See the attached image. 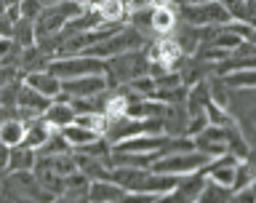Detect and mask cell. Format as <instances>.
Instances as JSON below:
<instances>
[{"instance_id":"cell-1","label":"cell","mask_w":256,"mask_h":203,"mask_svg":"<svg viewBox=\"0 0 256 203\" xmlns=\"http://www.w3.org/2000/svg\"><path fill=\"white\" fill-rule=\"evenodd\" d=\"M104 75H107L110 88L128 86L139 75H150L147 51H144V48H136V51H126V54H118V56L104 59Z\"/></svg>"},{"instance_id":"cell-2","label":"cell","mask_w":256,"mask_h":203,"mask_svg":"<svg viewBox=\"0 0 256 203\" xmlns=\"http://www.w3.org/2000/svg\"><path fill=\"white\" fill-rule=\"evenodd\" d=\"M211 163V155L198 147L192 150H182V152H168V155H160L155 160V171H163V174H195V171H203V168Z\"/></svg>"},{"instance_id":"cell-3","label":"cell","mask_w":256,"mask_h":203,"mask_svg":"<svg viewBox=\"0 0 256 203\" xmlns=\"http://www.w3.org/2000/svg\"><path fill=\"white\" fill-rule=\"evenodd\" d=\"M48 70L54 75H59L62 80L80 78V75H104V59H96V56H88V54H64L51 59Z\"/></svg>"},{"instance_id":"cell-4","label":"cell","mask_w":256,"mask_h":203,"mask_svg":"<svg viewBox=\"0 0 256 203\" xmlns=\"http://www.w3.org/2000/svg\"><path fill=\"white\" fill-rule=\"evenodd\" d=\"M0 198H32V200H54L48 190L38 182L35 168L32 171H8L0 187Z\"/></svg>"},{"instance_id":"cell-5","label":"cell","mask_w":256,"mask_h":203,"mask_svg":"<svg viewBox=\"0 0 256 203\" xmlns=\"http://www.w3.org/2000/svg\"><path fill=\"white\" fill-rule=\"evenodd\" d=\"M179 8L182 22L195 24V27H222L232 22V14L224 8L222 0H208V3H195V6H176Z\"/></svg>"},{"instance_id":"cell-6","label":"cell","mask_w":256,"mask_h":203,"mask_svg":"<svg viewBox=\"0 0 256 203\" xmlns=\"http://www.w3.org/2000/svg\"><path fill=\"white\" fill-rule=\"evenodd\" d=\"M230 112L235 115L248 144L256 150V88H235Z\"/></svg>"},{"instance_id":"cell-7","label":"cell","mask_w":256,"mask_h":203,"mask_svg":"<svg viewBox=\"0 0 256 203\" xmlns=\"http://www.w3.org/2000/svg\"><path fill=\"white\" fill-rule=\"evenodd\" d=\"M110 88L107 83V75H80V78H70V80H62V94L56 99H75V96H96V94H104Z\"/></svg>"},{"instance_id":"cell-8","label":"cell","mask_w":256,"mask_h":203,"mask_svg":"<svg viewBox=\"0 0 256 203\" xmlns=\"http://www.w3.org/2000/svg\"><path fill=\"white\" fill-rule=\"evenodd\" d=\"M195 139V147L208 152L211 158L216 155H224V152H230V136H227V126H214L208 123L203 131L198 136H192Z\"/></svg>"},{"instance_id":"cell-9","label":"cell","mask_w":256,"mask_h":203,"mask_svg":"<svg viewBox=\"0 0 256 203\" xmlns=\"http://www.w3.org/2000/svg\"><path fill=\"white\" fill-rule=\"evenodd\" d=\"M51 96H43L40 91H35L32 86H27V83H22V88H19V102H16V112H19V118H27V120H32V118H40L43 112L51 107Z\"/></svg>"},{"instance_id":"cell-10","label":"cell","mask_w":256,"mask_h":203,"mask_svg":"<svg viewBox=\"0 0 256 203\" xmlns=\"http://www.w3.org/2000/svg\"><path fill=\"white\" fill-rule=\"evenodd\" d=\"M128 198V190L123 187L120 182L115 179H91V190H88V200L94 203H118V200H126Z\"/></svg>"},{"instance_id":"cell-11","label":"cell","mask_w":256,"mask_h":203,"mask_svg":"<svg viewBox=\"0 0 256 203\" xmlns=\"http://www.w3.org/2000/svg\"><path fill=\"white\" fill-rule=\"evenodd\" d=\"M179 22H182V16H179V8H176V6L152 8V19H150L152 35H158V38L174 35V30L179 27Z\"/></svg>"},{"instance_id":"cell-12","label":"cell","mask_w":256,"mask_h":203,"mask_svg":"<svg viewBox=\"0 0 256 203\" xmlns=\"http://www.w3.org/2000/svg\"><path fill=\"white\" fill-rule=\"evenodd\" d=\"M163 131L168 136H190V110H187V102L168 104V112L163 118Z\"/></svg>"},{"instance_id":"cell-13","label":"cell","mask_w":256,"mask_h":203,"mask_svg":"<svg viewBox=\"0 0 256 203\" xmlns=\"http://www.w3.org/2000/svg\"><path fill=\"white\" fill-rule=\"evenodd\" d=\"M24 83L32 86L35 91H40L43 96H51V99H56V96L62 94V78L54 75L51 70H35V72H27L24 75Z\"/></svg>"},{"instance_id":"cell-14","label":"cell","mask_w":256,"mask_h":203,"mask_svg":"<svg viewBox=\"0 0 256 203\" xmlns=\"http://www.w3.org/2000/svg\"><path fill=\"white\" fill-rule=\"evenodd\" d=\"M208 176L203 171H195V174H184L182 182L176 184V190L171 192L168 198H179V200H200L203 195V187H206Z\"/></svg>"},{"instance_id":"cell-15","label":"cell","mask_w":256,"mask_h":203,"mask_svg":"<svg viewBox=\"0 0 256 203\" xmlns=\"http://www.w3.org/2000/svg\"><path fill=\"white\" fill-rule=\"evenodd\" d=\"M38 163V150L30 144H14L11 158H8V171H32Z\"/></svg>"},{"instance_id":"cell-16","label":"cell","mask_w":256,"mask_h":203,"mask_svg":"<svg viewBox=\"0 0 256 203\" xmlns=\"http://www.w3.org/2000/svg\"><path fill=\"white\" fill-rule=\"evenodd\" d=\"M43 118H46L54 128H64V126L75 123L78 112H75V107H72L70 102H64V99H54V102H51V107H48V110L43 112Z\"/></svg>"},{"instance_id":"cell-17","label":"cell","mask_w":256,"mask_h":203,"mask_svg":"<svg viewBox=\"0 0 256 203\" xmlns=\"http://www.w3.org/2000/svg\"><path fill=\"white\" fill-rule=\"evenodd\" d=\"M24 134H27V118L11 115V118H3V120H0V139H3L8 147L22 144V142H24Z\"/></svg>"},{"instance_id":"cell-18","label":"cell","mask_w":256,"mask_h":203,"mask_svg":"<svg viewBox=\"0 0 256 203\" xmlns=\"http://www.w3.org/2000/svg\"><path fill=\"white\" fill-rule=\"evenodd\" d=\"M56 131V128L48 123V120L40 115V118H32L27 120V134H24V144H30V147H43V144L48 142V136H51Z\"/></svg>"},{"instance_id":"cell-19","label":"cell","mask_w":256,"mask_h":203,"mask_svg":"<svg viewBox=\"0 0 256 203\" xmlns=\"http://www.w3.org/2000/svg\"><path fill=\"white\" fill-rule=\"evenodd\" d=\"M96 11H99L102 22L107 24H126L131 16V8L126 6V0H99Z\"/></svg>"},{"instance_id":"cell-20","label":"cell","mask_w":256,"mask_h":203,"mask_svg":"<svg viewBox=\"0 0 256 203\" xmlns=\"http://www.w3.org/2000/svg\"><path fill=\"white\" fill-rule=\"evenodd\" d=\"M88 190H91V176H86V174L78 168V171L70 174L67 182H64L62 198H64V200H88Z\"/></svg>"},{"instance_id":"cell-21","label":"cell","mask_w":256,"mask_h":203,"mask_svg":"<svg viewBox=\"0 0 256 203\" xmlns=\"http://www.w3.org/2000/svg\"><path fill=\"white\" fill-rule=\"evenodd\" d=\"M59 131L64 134V139L72 144V150L86 147V144H91V142H96L102 136V134H96V131H91V128H86V126H80V123H70V126L59 128Z\"/></svg>"},{"instance_id":"cell-22","label":"cell","mask_w":256,"mask_h":203,"mask_svg":"<svg viewBox=\"0 0 256 203\" xmlns=\"http://www.w3.org/2000/svg\"><path fill=\"white\" fill-rule=\"evenodd\" d=\"M222 200H235V190L230 184L208 179L203 187V195H200V203H222Z\"/></svg>"},{"instance_id":"cell-23","label":"cell","mask_w":256,"mask_h":203,"mask_svg":"<svg viewBox=\"0 0 256 203\" xmlns=\"http://www.w3.org/2000/svg\"><path fill=\"white\" fill-rule=\"evenodd\" d=\"M11 38H14L22 48L35 46V43H38L35 22H32V19H24V16H19V19H16V24H14V35H11Z\"/></svg>"},{"instance_id":"cell-24","label":"cell","mask_w":256,"mask_h":203,"mask_svg":"<svg viewBox=\"0 0 256 203\" xmlns=\"http://www.w3.org/2000/svg\"><path fill=\"white\" fill-rule=\"evenodd\" d=\"M227 83L232 88H256V70H240V72H230Z\"/></svg>"},{"instance_id":"cell-25","label":"cell","mask_w":256,"mask_h":203,"mask_svg":"<svg viewBox=\"0 0 256 203\" xmlns=\"http://www.w3.org/2000/svg\"><path fill=\"white\" fill-rule=\"evenodd\" d=\"M43 8H46V6L40 3V0H22V3H19V14L24 16V19H32V22H35Z\"/></svg>"},{"instance_id":"cell-26","label":"cell","mask_w":256,"mask_h":203,"mask_svg":"<svg viewBox=\"0 0 256 203\" xmlns=\"http://www.w3.org/2000/svg\"><path fill=\"white\" fill-rule=\"evenodd\" d=\"M224 8L232 14V19H238V22H243L246 19V11H248V0H222Z\"/></svg>"},{"instance_id":"cell-27","label":"cell","mask_w":256,"mask_h":203,"mask_svg":"<svg viewBox=\"0 0 256 203\" xmlns=\"http://www.w3.org/2000/svg\"><path fill=\"white\" fill-rule=\"evenodd\" d=\"M208 123H211V120H208L206 112H195V115H190V136H198Z\"/></svg>"},{"instance_id":"cell-28","label":"cell","mask_w":256,"mask_h":203,"mask_svg":"<svg viewBox=\"0 0 256 203\" xmlns=\"http://www.w3.org/2000/svg\"><path fill=\"white\" fill-rule=\"evenodd\" d=\"M235 200H256V179L248 184V187L235 190Z\"/></svg>"},{"instance_id":"cell-29","label":"cell","mask_w":256,"mask_h":203,"mask_svg":"<svg viewBox=\"0 0 256 203\" xmlns=\"http://www.w3.org/2000/svg\"><path fill=\"white\" fill-rule=\"evenodd\" d=\"M195 3H208V0H174V6H195Z\"/></svg>"},{"instance_id":"cell-30","label":"cell","mask_w":256,"mask_h":203,"mask_svg":"<svg viewBox=\"0 0 256 203\" xmlns=\"http://www.w3.org/2000/svg\"><path fill=\"white\" fill-rule=\"evenodd\" d=\"M75 3H80L83 8H96V6H99V0H75Z\"/></svg>"},{"instance_id":"cell-31","label":"cell","mask_w":256,"mask_h":203,"mask_svg":"<svg viewBox=\"0 0 256 203\" xmlns=\"http://www.w3.org/2000/svg\"><path fill=\"white\" fill-rule=\"evenodd\" d=\"M43 6H54V3H62V0H40Z\"/></svg>"},{"instance_id":"cell-32","label":"cell","mask_w":256,"mask_h":203,"mask_svg":"<svg viewBox=\"0 0 256 203\" xmlns=\"http://www.w3.org/2000/svg\"><path fill=\"white\" fill-rule=\"evenodd\" d=\"M3 3H6V6H19L22 0H3Z\"/></svg>"},{"instance_id":"cell-33","label":"cell","mask_w":256,"mask_h":203,"mask_svg":"<svg viewBox=\"0 0 256 203\" xmlns=\"http://www.w3.org/2000/svg\"><path fill=\"white\" fill-rule=\"evenodd\" d=\"M0 110H3V104H0Z\"/></svg>"}]
</instances>
